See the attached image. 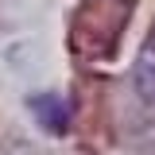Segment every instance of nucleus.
I'll return each instance as SVG.
<instances>
[{
    "instance_id": "7ed1b4c3",
    "label": "nucleus",
    "mask_w": 155,
    "mask_h": 155,
    "mask_svg": "<svg viewBox=\"0 0 155 155\" xmlns=\"http://www.w3.org/2000/svg\"><path fill=\"white\" fill-rule=\"evenodd\" d=\"M147 54H155V27H151V39H147Z\"/></svg>"
},
{
    "instance_id": "f257e3e1",
    "label": "nucleus",
    "mask_w": 155,
    "mask_h": 155,
    "mask_svg": "<svg viewBox=\"0 0 155 155\" xmlns=\"http://www.w3.org/2000/svg\"><path fill=\"white\" fill-rule=\"evenodd\" d=\"M27 109H31V116H35L47 132H54V136H62L66 128H70L66 101H62V97H54V93H39V97H31V101H27Z\"/></svg>"
},
{
    "instance_id": "f03ea898",
    "label": "nucleus",
    "mask_w": 155,
    "mask_h": 155,
    "mask_svg": "<svg viewBox=\"0 0 155 155\" xmlns=\"http://www.w3.org/2000/svg\"><path fill=\"white\" fill-rule=\"evenodd\" d=\"M136 89H140L143 101L155 105V54H143V58H140V66H136Z\"/></svg>"
}]
</instances>
